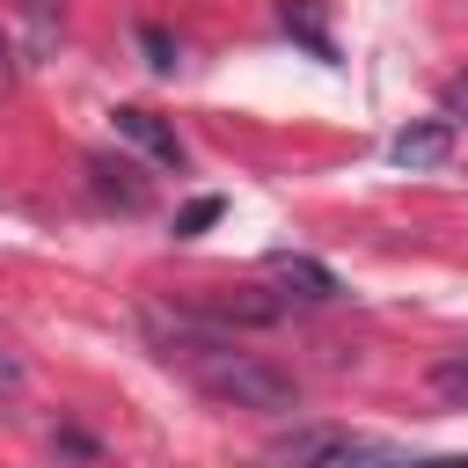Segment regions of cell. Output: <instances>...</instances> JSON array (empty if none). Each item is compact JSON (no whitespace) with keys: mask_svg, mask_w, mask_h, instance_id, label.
<instances>
[{"mask_svg":"<svg viewBox=\"0 0 468 468\" xmlns=\"http://www.w3.org/2000/svg\"><path fill=\"white\" fill-rule=\"evenodd\" d=\"M146 336H154V351L168 358V366H183L212 402H234V410H271V417H285V410H300V380L285 373V366H271V358H256V351H241L219 322H205L197 307H146Z\"/></svg>","mask_w":468,"mask_h":468,"instance_id":"cell-1","label":"cell"},{"mask_svg":"<svg viewBox=\"0 0 468 468\" xmlns=\"http://www.w3.org/2000/svg\"><path fill=\"white\" fill-rule=\"evenodd\" d=\"M263 461L271 468H336V461H351V431L344 424H292L285 439L263 446Z\"/></svg>","mask_w":468,"mask_h":468,"instance_id":"cell-2","label":"cell"},{"mask_svg":"<svg viewBox=\"0 0 468 468\" xmlns=\"http://www.w3.org/2000/svg\"><path fill=\"white\" fill-rule=\"evenodd\" d=\"M110 124H117V139H132L146 161H161V168H183V139L154 117V110H139V102H124V110H110Z\"/></svg>","mask_w":468,"mask_h":468,"instance_id":"cell-3","label":"cell"},{"mask_svg":"<svg viewBox=\"0 0 468 468\" xmlns=\"http://www.w3.org/2000/svg\"><path fill=\"white\" fill-rule=\"evenodd\" d=\"M292 300H336V271L329 263H314V256H292V249H278L271 263H263Z\"/></svg>","mask_w":468,"mask_h":468,"instance_id":"cell-4","label":"cell"},{"mask_svg":"<svg viewBox=\"0 0 468 468\" xmlns=\"http://www.w3.org/2000/svg\"><path fill=\"white\" fill-rule=\"evenodd\" d=\"M402 168H446V154H453V124H410V132H395V146H388Z\"/></svg>","mask_w":468,"mask_h":468,"instance_id":"cell-5","label":"cell"},{"mask_svg":"<svg viewBox=\"0 0 468 468\" xmlns=\"http://www.w3.org/2000/svg\"><path fill=\"white\" fill-rule=\"evenodd\" d=\"M88 176H95V190H102V197H117L124 212H139V205H146L139 168H124V161H110V154H95V161H88Z\"/></svg>","mask_w":468,"mask_h":468,"instance_id":"cell-6","label":"cell"},{"mask_svg":"<svg viewBox=\"0 0 468 468\" xmlns=\"http://www.w3.org/2000/svg\"><path fill=\"white\" fill-rule=\"evenodd\" d=\"M278 15H285V29H292V37H300V44L314 51V58H329V29H322V15H314L307 0H285Z\"/></svg>","mask_w":468,"mask_h":468,"instance_id":"cell-7","label":"cell"},{"mask_svg":"<svg viewBox=\"0 0 468 468\" xmlns=\"http://www.w3.org/2000/svg\"><path fill=\"white\" fill-rule=\"evenodd\" d=\"M431 388H439L446 402H468V344H453V351L431 366Z\"/></svg>","mask_w":468,"mask_h":468,"instance_id":"cell-8","label":"cell"},{"mask_svg":"<svg viewBox=\"0 0 468 468\" xmlns=\"http://www.w3.org/2000/svg\"><path fill=\"white\" fill-rule=\"evenodd\" d=\"M22 395H29V358L0 336V402H22Z\"/></svg>","mask_w":468,"mask_h":468,"instance_id":"cell-9","label":"cell"},{"mask_svg":"<svg viewBox=\"0 0 468 468\" xmlns=\"http://www.w3.org/2000/svg\"><path fill=\"white\" fill-rule=\"evenodd\" d=\"M139 44H146V66H154V73H176V44H168V29H154V22H146V29H139Z\"/></svg>","mask_w":468,"mask_h":468,"instance_id":"cell-10","label":"cell"},{"mask_svg":"<svg viewBox=\"0 0 468 468\" xmlns=\"http://www.w3.org/2000/svg\"><path fill=\"white\" fill-rule=\"evenodd\" d=\"M212 219H219V197H197V205H183V212H176V234H205Z\"/></svg>","mask_w":468,"mask_h":468,"instance_id":"cell-11","label":"cell"},{"mask_svg":"<svg viewBox=\"0 0 468 468\" xmlns=\"http://www.w3.org/2000/svg\"><path fill=\"white\" fill-rule=\"evenodd\" d=\"M344 468H410V453H358V446H351Z\"/></svg>","mask_w":468,"mask_h":468,"instance_id":"cell-12","label":"cell"},{"mask_svg":"<svg viewBox=\"0 0 468 468\" xmlns=\"http://www.w3.org/2000/svg\"><path fill=\"white\" fill-rule=\"evenodd\" d=\"M446 110H461V117H468V80H446Z\"/></svg>","mask_w":468,"mask_h":468,"instance_id":"cell-13","label":"cell"},{"mask_svg":"<svg viewBox=\"0 0 468 468\" xmlns=\"http://www.w3.org/2000/svg\"><path fill=\"white\" fill-rule=\"evenodd\" d=\"M410 468H468V453H446V461H410Z\"/></svg>","mask_w":468,"mask_h":468,"instance_id":"cell-14","label":"cell"},{"mask_svg":"<svg viewBox=\"0 0 468 468\" xmlns=\"http://www.w3.org/2000/svg\"><path fill=\"white\" fill-rule=\"evenodd\" d=\"M7 73H15V51H7V37H0V80H7Z\"/></svg>","mask_w":468,"mask_h":468,"instance_id":"cell-15","label":"cell"}]
</instances>
